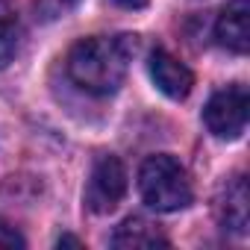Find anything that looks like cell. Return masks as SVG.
<instances>
[{
  "mask_svg": "<svg viewBox=\"0 0 250 250\" xmlns=\"http://www.w3.org/2000/svg\"><path fill=\"white\" fill-rule=\"evenodd\" d=\"M136 36H91L71 47L68 77L88 94H112L127 77L130 59L136 56Z\"/></svg>",
  "mask_w": 250,
  "mask_h": 250,
  "instance_id": "obj_1",
  "label": "cell"
},
{
  "mask_svg": "<svg viewBox=\"0 0 250 250\" xmlns=\"http://www.w3.org/2000/svg\"><path fill=\"white\" fill-rule=\"evenodd\" d=\"M139 191L142 200L156 212H180L191 203V180L186 168L168 153H156L142 162Z\"/></svg>",
  "mask_w": 250,
  "mask_h": 250,
  "instance_id": "obj_2",
  "label": "cell"
},
{
  "mask_svg": "<svg viewBox=\"0 0 250 250\" xmlns=\"http://www.w3.org/2000/svg\"><path fill=\"white\" fill-rule=\"evenodd\" d=\"M247 106H250V94L238 83L215 91L203 109L206 130L215 139H238L247 127Z\"/></svg>",
  "mask_w": 250,
  "mask_h": 250,
  "instance_id": "obj_3",
  "label": "cell"
},
{
  "mask_svg": "<svg viewBox=\"0 0 250 250\" xmlns=\"http://www.w3.org/2000/svg\"><path fill=\"white\" fill-rule=\"evenodd\" d=\"M127 194V171H124V162L112 153L97 156L88 186H85V206L94 215H109L121 197Z\"/></svg>",
  "mask_w": 250,
  "mask_h": 250,
  "instance_id": "obj_4",
  "label": "cell"
},
{
  "mask_svg": "<svg viewBox=\"0 0 250 250\" xmlns=\"http://www.w3.org/2000/svg\"><path fill=\"white\" fill-rule=\"evenodd\" d=\"M147 71H150V80L156 83V88H159L165 97H171V100L188 97V91H191V85H194V74H191L174 53H168V50H162V47H156V50L150 53Z\"/></svg>",
  "mask_w": 250,
  "mask_h": 250,
  "instance_id": "obj_5",
  "label": "cell"
},
{
  "mask_svg": "<svg viewBox=\"0 0 250 250\" xmlns=\"http://www.w3.org/2000/svg\"><path fill=\"white\" fill-rule=\"evenodd\" d=\"M215 39L232 50L247 53L250 47V0H229L215 21Z\"/></svg>",
  "mask_w": 250,
  "mask_h": 250,
  "instance_id": "obj_6",
  "label": "cell"
},
{
  "mask_svg": "<svg viewBox=\"0 0 250 250\" xmlns=\"http://www.w3.org/2000/svg\"><path fill=\"white\" fill-rule=\"evenodd\" d=\"M218 218H221L224 229H229L235 235H244L250 229V191H247L244 174H235L224 186V194L218 203Z\"/></svg>",
  "mask_w": 250,
  "mask_h": 250,
  "instance_id": "obj_7",
  "label": "cell"
},
{
  "mask_svg": "<svg viewBox=\"0 0 250 250\" xmlns=\"http://www.w3.org/2000/svg\"><path fill=\"white\" fill-rule=\"evenodd\" d=\"M112 247L121 250H153L168 247V235L147 218H127L112 232Z\"/></svg>",
  "mask_w": 250,
  "mask_h": 250,
  "instance_id": "obj_8",
  "label": "cell"
},
{
  "mask_svg": "<svg viewBox=\"0 0 250 250\" xmlns=\"http://www.w3.org/2000/svg\"><path fill=\"white\" fill-rule=\"evenodd\" d=\"M21 44V18L9 0H0V68H6Z\"/></svg>",
  "mask_w": 250,
  "mask_h": 250,
  "instance_id": "obj_9",
  "label": "cell"
},
{
  "mask_svg": "<svg viewBox=\"0 0 250 250\" xmlns=\"http://www.w3.org/2000/svg\"><path fill=\"white\" fill-rule=\"evenodd\" d=\"M80 0H36V15L42 21H56L62 15H68Z\"/></svg>",
  "mask_w": 250,
  "mask_h": 250,
  "instance_id": "obj_10",
  "label": "cell"
},
{
  "mask_svg": "<svg viewBox=\"0 0 250 250\" xmlns=\"http://www.w3.org/2000/svg\"><path fill=\"white\" fill-rule=\"evenodd\" d=\"M24 244H27L24 235L12 224H6L3 218H0V250H21Z\"/></svg>",
  "mask_w": 250,
  "mask_h": 250,
  "instance_id": "obj_11",
  "label": "cell"
},
{
  "mask_svg": "<svg viewBox=\"0 0 250 250\" xmlns=\"http://www.w3.org/2000/svg\"><path fill=\"white\" fill-rule=\"evenodd\" d=\"M115 3H118V6H124V9H142L147 0H115Z\"/></svg>",
  "mask_w": 250,
  "mask_h": 250,
  "instance_id": "obj_12",
  "label": "cell"
},
{
  "mask_svg": "<svg viewBox=\"0 0 250 250\" xmlns=\"http://www.w3.org/2000/svg\"><path fill=\"white\" fill-rule=\"evenodd\" d=\"M56 244H59V247H83V241H80V238H74V235H62Z\"/></svg>",
  "mask_w": 250,
  "mask_h": 250,
  "instance_id": "obj_13",
  "label": "cell"
}]
</instances>
